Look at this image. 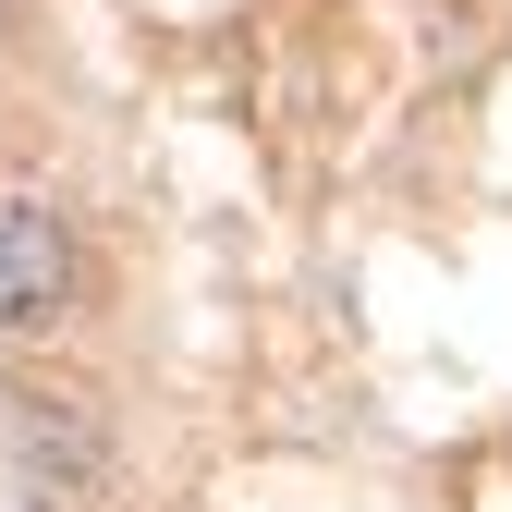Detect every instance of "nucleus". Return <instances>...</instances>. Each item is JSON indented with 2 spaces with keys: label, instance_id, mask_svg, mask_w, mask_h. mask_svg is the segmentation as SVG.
Instances as JSON below:
<instances>
[{
  "label": "nucleus",
  "instance_id": "f257e3e1",
  "mask_svg": "<svg viewBox=\"0 0 512 512\" xmlns=\"http://www.w3.org/2000/svg\"><path fill=\"white\" fill-rule=\"evenodd\" d=\"M0 452L37 512H98L110 500V415L86 391H0Z\"/></svg>",
  "mask_w": 512,
  "mask_h": 512
},
{
  "label": "nucleus",
  "instance_id": "f03ea898",
  "mask_svg": "<svg viewBox=\"0 0 512 512\" xmlns=\"http://www.w3.org/2000/svg\"><path fill=\"white\" fill-rule=\"evenodd\" d=\"M74 317V232L61 208L13 196L0 208V330H61Z\"/></svg>",
  "mask_w": 512,
  "mask_h": 512
},
{
  "label": "nucleus",
  "instance_id": "7ed1b4c3",
  "mask_svg": "<svg viewBox=\"0 0 512 512\" xmlns=\"http://www.w3.org/2000/svg\"><path fill=\"white\" fill-rule=\"evenodd\" d=\"M0 13H13V0H0Z\"/></svg>",
  "mask_w": 512,
  "mask_h": 512
}]
</instances>
